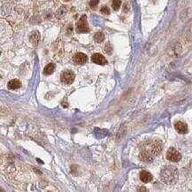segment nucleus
<instances>
[{"label": "nucleus", "mask_w": 192, "mask_h": 192, "mask_svg": "<svg viewBox=\"0 0 192 192\" xmlns=\"http://www.w3.org/2000/svg\"><path fill=\"white\" fill-rule=\"evenodd\" d=\"M161 149H162V146L159 142L158 141L151 142L148 145H146L145 148L141 151L139 157L141 158V160L143 162H146V163L152 162L153 159L159 154Z\"/></svg>", "instance_id": "nucleus-1"}, {"label": "nucleus", "mask_w": 192, "mask_h": 192, "mask_svg": "<svg viewBox=\"0 0 192 192\" xmlns=\"http://www.w3.org/2000/svg\"><path fill=\"white\" fill-rule=\"evenodd\" d=\"M178 177V170L174 166H167L164 167L160 174L161 180L167 184H172L175 182Z\"/></svg>", "instance_id": "nucleus-2"}, {"label": "nucleus", "mask_w": 192, "mask_h": 192, "mask_svg": "<svg viewBox=\"0 0 192 192\" xmlns=\"http://www.w3.org/2000/svg\"><path fill=\"white\" fill-rule=\"evenodd\" d=\"M75 75L73 71L71 70H66L64 71L62 74H61V82L64 83V84H67V85H69L71 83H73V82L75 81Z\"/></svg>", "instance_id": "nucleus-3"}, {"label": "nucleus", "mask_w": 192, "mask_h": 192, "mask_svg": "<svg viewBox=\"0 0 192 192\" xmlns=\"http://www.w3.org/2000/svg\"><path fill=\"white\" fill-rule=\"evenodd\" d=\"M76 30L79 32V33H88L89 31V27L88 26V22H87V18L85 15H82L81 17V19L79 20V21L76 24Z\"/></svg>", "instance_id": "nucleus-4"}, {"label": "nucleus", "mask_w": 192, "mask_h": 192, "mask_svg": "<svg viewBox=\"0 0 192 192\" xmlns=\"http://www.w3.org/2000/svg\"><path fill=\"white\" fill-rule=\"evenodd\" d=\"M167 158L171 162H178L181 160V153L174 148H170L167 152Z\"/></svg>", "instance_id": "nucleus-5"}, {"label": "nucleus", "mask_w": 192, "mask_h": 192, "mask_svg": "<svg viewBox=\"0 0 192 192\" xmlns=\"http://www.w3.org/2000/svg\"><path fill=\"white\" fill-rule=\"evenodd\" d=\"M87 60H88L87 55L82 52H78L73 57V61L76 65H82V64L86 63Z\"/></svg>", "instance_id": "nucleus-6"}, {"label": "nucleus", "mask_w": 192, "mask_h": 192, "mask_svg": "<svg viewBox=\"0 0 192 192\" xmlns=\"http://www.w3.org/2000/svg\"><path fill=\"white\" fill-rule=\"evenodd\" d=\"M91 60H92V62L98 64V65H101V66L105 65V64L107 63L105 58L102 54H100V53H95V54H93L91 56Z\"/></svg>", "instance_id": "nucleus-7"}, {"label": "nucleus", "mask_w": 192, "mask_h": 192, "mask_svg": "<svg viewBox=\"0 0 192 192\" xmlns=\"http://www.w3.org/2000/svg\"><path fill=\"white\" fill-rule=\"evenodd\" d=\"M175 129L180 134H186L188 132V126L183 121H177L174 125Z\"/></svg>", "instance_id": "nucleus-8"}, {"label": "nucleus", "mask_w": 192, "mask_h": 192, "mask_svg": "<svg viewBox=\"0 0 192 192\" xmlns=\"http://www.w3.org/2000/svg\"><path fill=\"white\" fill-rule=\"evenodd\" d=\"M152 179H153V177H152L151 174H150L149 172H147V171H142V172L140 173V180H141L143 182H144V183L150 182V181H152Z\"/></svg>", "instance_id": "nucleus-9"}, {"label": "nucleus", "mask_w": 192, "mask_h": 192, "mask_svg": "<svg viewBox=\"0 0 192 192\" xmlns=\"http://www.w3.org/2000/svg\"><path fill=\"white\" fill-rule=\"evenodd\" d=\"M39 39H40V34H39L38 31H34L29 37V40H30L31 44H34V45H37L38 44Z\"/></svg>", "instance_id": "nucleus-10"}, {"label": "nucleus", "mask_w": 192, "mask_h": 192, "mask_svg": "<svg viewBox=\"0 0 192 192\" xmlns=\"http://www.w3.org/2000/svg\"><path fill=\"white\" fill-rule=\"evenodd\" d=\"M21 86L20 84V82L17 79H13V80H11L8 84H7V87L9 89H19L20 87Z\"/></svg>", "instance_id": "nucleus-11"}, {"label": "nucleus", "mask_w": 192, "mask_h": 192, "mask_svg": "<svg viewBox=\"0 0 192 192\" xmlns=\"http://www.w3.org/2000/svg\"><path fill=\"white\" fill-rule=\"evenodd\" d=\"M54 69H55V65L53 63H50L48 65L44 68V74L46 75H51L53 72H54Z\"/></svg>", "instance_id": "nucleus-12"}, {"label": "nucleus", "mask_w": 192, "mask_h": 192, "mask_svg": "<svg viewBox=\"0 0 192 192\" xmlns=\"http://www.w3.org/2000/svg\"><path fill=\"white\" fill-rule=\"evenodd\" d=\"M67 12H68V10H67V8L66 7H60L57 12H56V14H55V16H56V18H58V19H61L62 17H64L66 14H67Z\"/></svg>", "instance_id": "nucleus-13"}, {"label": "nucleus", "mask_w": 192, "mask_h": 192, "mask_svg": "<svg viewBox=\"0 0 192 192\" xmlns=\"http://www.w3.org/2000/svg\"><path fill=\"white\" fill-rule=\"evenodd\" d=\"M94 39L97 43H102L105 39V35L102 33V32H98V33H96L95 36H94Z\"/></svg>", "instance_id": "nucleus-14"}, {"label": "nucleus", "mask_w": 192, "mask_h": 192, "mask_svg": "<svg viewBox=\"0 0 192 192\" xmlns=\"http://www.w3.org/2000/svg\"><path fill=\"white\" fill-rule=\"evenodd\" d=\"M120 6H121V0H113L112 6H113V10H115V11L119 10Z\"/></svg>", "instance_id": "nucleus-15"}, {"label": "nucleus", "mask_w": 192, "mask_h": 192, "mask_svg": "<svg viewBox=\"0 0 192 192\" xmlns=\"http://www.w3.org/2000/svg\"><path fill=\"white\" fill-rule=\"evenodd\" d=\"M98 3H99L98 0H90V1H89V6H90L92 9H94L95 7H97V6L98 5Z\"/></svg>", "instance_id": "nucleus-16"}, {"label": "nucleus", "mask_w": 192, "mask_h": 192, "mask_svg": "<svg viewBox=\"0 0 192 192\" xmlns=\"http://www.w3.org/2000/svg\"><path fill=\"white\" fill-rule=\"evenodd\" d=\"M100 11H101V13L103 14H105V15H109L110 14V9L107 6H103Z\"/></svg>", "instance_id": "nucleus-17"}, {"label": "nucleus", "mask_w": 192, "mask_h": 192, "mask_svg": "<svg viewBox=\"0 0 192 192\" xmlns=\"http://www.w3.org/2000/svg\"><path fill=\"white\" fill-rule=\"evenodd\" d=\"M105 52H106V53H108V54H111V53H112V47H111V45H110V44H109V43L105 44Z\"/></svg>", "instance_id": "nucleus-18"}, {"label": "nucleus", "mask_w": 192, "mask_h": 192, "mask_svg": "<svg viewBox=\"0 0 192 192\" xmlns=\"http://www.w3.org/2000/svg\"><path fill=\"white\" fill-rule=\"evenodd\" d=\"M63 1H65V2H68V1H70V0H63Z\"/></svg>", "instance_id": "nucleus-19"}]
</instances>
